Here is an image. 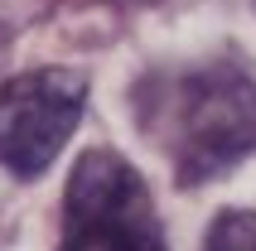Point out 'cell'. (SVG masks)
Segmentation results:
<instances>
[{
	"label": "cell",
	"instance_id": "obj_1",
	"mask_svg": "<svg viewBox=\"0 0 256 251\" xmlns=\"http://www.w3.org/2000/svg\"><path fill=\"white\" fill-rule=\"evenodd\" d=\"M136 112L184 188L222 179L256 150V82L228 63L155 78L140 87Z\"/></svg>",
	"mask_w": 256,
	"mask_h": 251
},
{
	"label": "cell",
	"instance_id": "obj_4",
	"mask_svg": "<svg viewBox=\"0 0 256 251\" xmlns=\"http://www.w3.org/2000/svg\"><path fill=\"white\" fill-rule=\"evenodd\" d=\"M203 251H256V212L246 208L218 212L208 237H203Z\"/></svg>",
	"mask_w": 256,
	"mask_h": 251
},
{
	"label": "cell",
	"instance_id": "obj_2",
	"mask_svg": "<svg viewBox=\"0 0 256 251\" xmlns=\"http://www.w3.org/2000/svg\"><path fill=\"white\" fill-rule=\"evenodd\" d=\"M58 251H170L150 188L116 150H87L63 188Z\"/></svg>",
	"mask_w": 256,
	"mask_h": 251
},
{
	"label": "cell",
	"instance_id": "obj_3",
	"mask_svg": "<svg viewBox=\"0 0 256 251\" xmlns=\"http://www.w3.org/2000/svg\"><path fill=\"white\" fill-rule=\"evenodd\" d=\"M87 106V78L72 68H34L0 82V169L34 179L58 160Z\"/></svg>",
	"mask_w": 256,
	"mask_h": 251
}]
</instances>
